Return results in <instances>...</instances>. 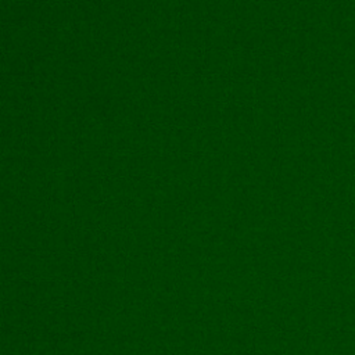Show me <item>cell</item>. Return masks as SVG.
<instances>
[]
</instances>
